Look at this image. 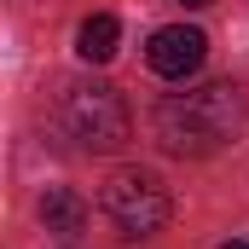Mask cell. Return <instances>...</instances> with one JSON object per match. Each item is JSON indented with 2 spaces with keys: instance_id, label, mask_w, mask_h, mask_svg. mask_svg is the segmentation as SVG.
I'll use <instances>...</instances> for the list:
<instances>
[{
  "instance_id": "6da1fadb",
  "label": "cell",
  "mask_w": 249,
  "mask_h": 249,
  "mask_svg": "<svg viewBox=\"0 0 249 249\" xmlns=\"http://www.w3.org/2000/svg\"><path fill=\"white\" fill-rule=\"evenodd\" d=\"M249 122V99L238 81H203L186 93H168L151 116V133L168 157H214Z\"/></svg>"
},
{
  "instance_id": "7a4b0ae2",
  "label": "cell",
  "mask_w": 249,
  "mask_h": 249,
  "mask_svg": "<svg viewBox=\"0 0 249 249\" xmlns=\"http://www.w3.org/2000/svg\"><path fill=\"white\" fill-rule=\"evenodd\" d=\"M58 127L81 145V151H99V157L122 151L127 133H133L127 105H122V93H116L110 81H75V87H64V99H58Z\"/></svg>"
},
{
  "instance_id": "3957f363",
  "label": "cell",
  "mask_w": 249,
  "mask_h": 249,
  "mask_svg": "<svg viewBox=\"0 0 249 249\" xmlns=\"http://www.w3.org/2000/svg\"><path fill=\"white\" fill-rule=\"evenodd\" d=\"M99 209L122 226L127 238H157V232L168 226V214H174V197H168V186H162L151 168H122V174L105 180Z\"/></svg>"
},
{
  "instance_id": "277c9868",
  "label": "cell",
  "mask_w": 249,
  "mask_h": 249,
  "mask_svg": "<svg viewBox=\"0 0 249 249\" xmlns=\"http://www.w3.org/2000/svg\"><path fill=\"white\" fill-rule=\"evenodd\" d=\"M203 53H209V35H203V29H191V23H168V29L151 35L145 64H151L162 81H186V75L203 70Z\"/></svg>"
},
{
  "instance_id": "5b68a950",
  "label": "cell",
  "mask_w": 249,
  "mask_h": 249,
  "mask_svg": "<svg viewBox=\"0 0 249 249\" xmlns=\"http://www.w3.org/2000/svg\"><path fill=\"white\" fill-rule=\"evenodd\" d=\"M41 226L58 232V238H75V232L87 226V203H81L70 186H47L41 191Z\"/></svg>"
},
{
  "instance_id": "8992f818",
  "label": "cell",
  "mask_w": 249,
  "mask_h": 249,
  "mask_svg": "<svg viewBox=\"0 0 249 249\" xmlns=\"http://www.w3.org/2000/svg\"><path fill=\"white\" fill-rule=\"evenodd\" d=\"M116 47H122V23H116L110 12L81 18V29H75V53H81L87 64H110V58H116Z\"/></svg>"
},
{
  "instance_id": "52a82bcc",
  "label": "cell",
  "mask_w": 249,
  "mask_h": 249,
  "mask_svg": "<svg viewBox=\"0 0 249 249\" xmlns=\"http://www.w3.org/2000/svg\"><path fill=\"white\" fill-rule=\"evenodd\" d=\"M174 6H186V12H203V6H209V0H174Z\"/></svg>"
},
{
  "instance_id": "ba28073f",
  "label": "cell",
  "mask_w": 249,
  "mask_h": 249,
  "mask_svg": "<svg viewBox=\"0 0 249 249\" xmlns=\"http://www.w3.org/2000/svg\"><path fill=\"white\" fill-rule=\"evenodd\" d=\"M220 249H249V244H244V238H232V244H220Z\"/></svg>"
}]
</instances>
